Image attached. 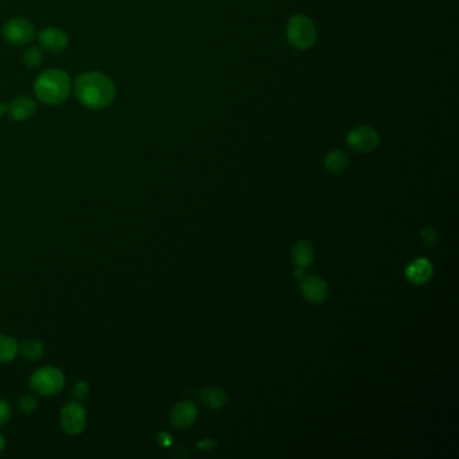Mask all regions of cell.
<instances>
[{
	"label": "cell",
	"mask_w": 459,
	"mask_h": 459,
	"mask_svg": "<svg viewBox=\"0 0 459 459\" xmlns=\"http://www.w3.org/2000/svg\"><path fill=\"white\" fill-rule=\"evenodd\" d=\"M76 96L84 107L98 111L114 103L116 88L104 73L88 72L76 80Z\"/></svg>",
	"instance_id": "obj_1"
},
{
	"label": "cell",
	"mask_w": 459,
	"mask_h": 459,
	"mask_svg": "<svg viewBox=\"0 0 459 459\" xmlns=\"http://www.w3.org/2000/svg\"><path fill=\"white\" fill-rule=\"evenodd\" d=\"M301 291L307 302L314 305L325 302L329 294L328 284L317 276H303L301 279Z\"/></svg>",
	"instance_id": "obj_8"
},
{
	"label": "cell",
	"mask_w": 459,
	"mask_h": 459,
	"mask_svg": "<svg viewBox=\"0 0 459 459\" xmlns=\"http://www.w3.org/2000/svg\"><path fill=\"white\" fill-rule=\"evenodd\" d=\"M73 394H74V396H76L77 400H83V398H85L88 396V394H89V388H88V385H87L85 383L80 381V383H77V384L74 385V388H73Z\"/></svg>",
	"instance_id": "obj_21"
},
{
	"label": "cell",
	"mask_w": 459,
	"mask_h": 459,
	"mask_svg": "<svg viewBox=\"0 0 459 459\" xmlns=\"http://www.w3.org/2000/svg\"><path fill=\"white\" fill-rule=\"evenodd\" d=\"M21 353L25 359H28L30 361H35V360H39L43 356L45 346L38 339H28L22 343Z\"/></svg>",
	"instance_id": "obj_17"
},
{
	"label": "cell",
	"mask_w": 459,
	"mask_h": 459,
	"mask_svg": "<svg viewBox=\"0 0 459 459\" xmlns=\"http://www.w3.org/2000/svg\"><path fill=\"white\" fill-rule=\"evenodd\" d=\"M38 39H39V45L50 53H61L69 45L67 35L60 29H54V28L41 31Z\"/></svg>",
	"instance_id": "obj_10"
},
{
	"label": "cell",
	"mask_w": 459,
	"mask_h": 459,
	"mask_svg": "<svg viewBox=\"0 0 459 459\" xmlns=\"http://www.w3.org/2000/svg\"><path fill=\"white\" fill-rule=\"evenodd\" d=\"M422 242L425 245H432L436 242V231L434 228H426L422 232Z\"/></svg>",
	"instance_id": "obj_22"
},
{
	"label": "cell",
	"mask_w": 459,
	"mask_h": 459,
	"mask_svg": "<svg viewBox=\"0 0 459 459\" xmlns=\"http://www.w3.org/2000/svg\"><path fill=\"white\" fill-rule=\"evenodd\" d=\"M198 447L201 449V450H213L215 447V442L213 440V439H205V440H202V442H200L198 443Z\"/></svg>",
	"instance_id": "obj_24"
},
{
	"label": "cell",
	"mask_w": 459,
	"mask_h": 459,
	"mask_svg": "<svg viewBox=\"0 0 459 459\" xmlns=\"http://www.w3.org/2000/svg\"><path fill=\"white\" fill-rule=\"evenodd\" d=\"M349 159L342 150H332L325 156V167L332 174H339L348 167Z\"/></svg>",
	"instance_id": "obj_15"
},
{
	"label": "cell",
	"mask_w": 459,
	"mask_h": 459,
	"mask_svg": "<svg viewBox=\"0 0 459 459\" xmlns=\"http://www.w3.org/2000/svg\"><path fill=\"white\" fill-rule=\"evenodd\" d=\"M36 408V398L31 395L23 396L19 401V409L23 414H31Z\"/></svg>",
	"instance_id": "obj_19"
},
{
	"label": "cell",
	"mask_w": 459,
	"mask_h": 459,
	"mask_svg": "<svg viewBox=\"0 0 459 459\" xmlns=\"http://www.w3.org/2000/svg\"><path fill=\"white\" fill-rule=\"evenodd\" d=\"M87 425V411L80 403H69L61 412V426L69 435H77Z\"/></svg>",
	"instance_id": "obj_7"
},
{
	"label": "cell",
	"mask_w": 459,
	"mask_h": 459,
	"mask_svg": "<svg viewBox=\"0 0 459 459\" xmlns=\"http://www.w3.org/2000/svg\"><path fill=\"white\" fill-rule=\"evenodd\" d=\"M200 400H201L202 405L209 408V409H221L228 403V395H226L225 391H222L220 388L208 387L201 392Z\"/></svg>",
	"instance_id": "obj_13"
},
{
	"label": "cell",
	"mask_w": 459,
	"mask_h": 459,
	"mask_svg": "<svg viewBox=\"0 0 459 459\" xmlns=\"http://www.w3.org/2000/svg\"><path fill=\"white\" fill-rule=\"evenodd\" d=\"M4 447H6V440H4L3 435H0V451H3Z\"/></svg>",
	"instance_id": "obj_26"
},
{
	"label": "cell",
	"mask_w": 459,
	"mask_h": 459,
	"mask_svg": "<svg viewBox=\"0 0 459 459\" xmlns=\"http://www.w3.org/2000/svg\"><path fill=\"white\" fill-rule=\"evenodd\" d=\"M19 346L14 338L0 334V363H10L18 354Z\"/></svg>",
	"instance_id": "obj_16"
},
{
	"label": "cell",
	"mask_w": 459,
	"mask_h": 459,
	"mask_svg": "<svg viewBox=\"0 0 459 459\" xmlns=\"http://www.w3.org/2000/svg\"><path fill=\"white\" fill-rule=\"evenodd\" d=\"M35 109L36 105L29 96H19L8 105V112L11 118L17 122L29 120L35 114Z\"/></svg>",
	"instance_id": "obj_11"
},
{
	"label": "cell",
	"mask_w": 459,
	"mask_h": 459,
	"mask_svg": "<svg viewBox=\"0 0 459 459\" xmlns=\"http://www.w3.org/2000/svg\"><path fill=\"white\" fill-rule=\"evenodd\" d=\"M42 60H43L42 52L35 46L29 47L23 56V61L29 67H38L42 63Z\"/></svg>",
	"instance_id": "obj_18"
},
{
	"label": "cell",
	"mask_w": 459,
	"mask_h": 459,
	"mask_svg": "<svg viewBox=\"0 0 459 459\" xmlns=\"http://www.w3.org/2000/svg\"><path fill=\"white\" fill-rule=\"evenodd\" d=\"M198 409L191 401H181L170 411V422L175 429H189L197 419Z\"/></svg>",
	"instance_id": "obj_9"
},
{
	"label": "cell",
	"mask_w": 459,
	"mask_h": 459,
	"mask_svg": "<svg viewBox=\"0 0 459 459\" xmlns=\"http://www.w3.org/2000/svg\"><path fill=\"white\" fill-rule=\"evenodd\" d=\"M11 418V407L6 400L0 398V427L4 426Z\"/></svg>",
	"instance_id": "obj_20"
},
{
	"label": "cell",
	"mask_w": 459,
	"mask_h": 459,
	"mask_svg": "<svg viewBox=\"0 0 459 459\" xmlns=\"http://www.w3.org/2000/svg\"><path fill=\"white\" fill-rule=\"evenodd\" d=\"M158 442H159L162 446L167 447V446L171 445V436H170L169 434H166V432H160V434L158 435Z\"/></svg>",
	"instance_id": "obj_23"
},
{
	"label": "cell",
	"mask_w": 459,
	"mask_h": 459,
	"mask_svg": "<svg viewBox=\"0 0 459 459\" xmlns=\"http://www.w3.org/2000/svg\"><path fill=\"white\" fill-rule=\"evenodd\" d=\"M70 78L60 69H49L38 76L34 83L35 96L47 105H58L70 93Z\"/></svg>",
	"instance_id": "obj_2"
},
{
	"label": "cell",
	"mask_w": 459,
	"mask_h": 459,
	"mask_svg": "<svg viewBox=\"0 0 459 459\" xmlns=\"http://www.w3.org/2000/svg\"><path fill=\"white\" fill-rule=\"evenodd\" d=\"M6 114H8V105L0 104V116H4Z\"/></svg>",
	"instance_id": "obj_25"
},
{
	"label": "cell",
	"mask_w": 459,
	"mask_h": 459,
	"mask_svg": "<svg viewBox=\"0 0 459 459\" xmlns=\"http://www.w3.org/2000/svg\"><path fill=\"white\" fill-rule=\"evenodd\" d=\"M287 42L297 50H308L317 42V28L305 14L291 17L286 28Z\"/></svg>",
	"instance_id": "obj_3"
},
{
	"label": "cell",
	"mask_w": 459,
	"mask_h": 459,
	"mask_svg": "<svg viewBox=\"0 0 459 459\" xmlns=\"http://www.w3.org/2000/svg\"><path fill=\"white\" fill-rule=\"evenodd\" d=\"M314 248L312 245L310 244L306 240L298 242L297 244L294 245L291 256H292V261L295 263L297 267L301 268H306L312 261H314Z\"/></svg>",
	"instance_id": "obj_14"
},
{
	"label": "cell",
	"mask_w": 459,
	"mask_h": 459,
	"mask_svg": "<svg viewBox=\"0 0 459 459\" xmlns=\"http://www.w3.org/2000/svg\"><path fill=\"white\" fill-rule=\"evenodd\" d=\"M380 143V134L370 125H357L352 128L346 135V145L350 150L357 153L373 151Z\"/></svg>",
	"instance_id": "obj_5"
},
{
	"label": "cell",
	"mask_w": 459,
	"mask_h": 459,
	"mask_svg": "<svg viewBox=\"0 0 459 459\" xmlns=\"http://www.w3.org/2000/svg\"><path fill=\"white\" fill-rule=\"evenodd\" d=\"M35 29L30 21L25 18H14L10 19L3 26V36L4 39L15 46H23L30 43L34 39Z\"/></svg>",
	"instance_id": "obj_6"
},
{
	"label": "cell",
	"mask_w": 459,
	"mask_h": 459,
	"mask_svg": "<svg viewBox=\"0 0 459 459\" xmlns=\"http://www.w3.org/2000/svg\"><path fill=\"white\" fill-rule=\"evenodd\" d=\"M432 266L427 259H416L405 270L407 279L414 284H423L432 276Z\"/></svg>",
	"instance_id": "obj_12"
},
{
	"label": "cell",
	"mask_w": 459,
	"mask_h": 459,
	"mask_svg": "<svg viewBox=\"0 0 459 459\" xmlns=\"http://www.w3.org/2000/svg\"><path fill=\"white\" fill-rule=\"evenodd\" d=\"M65 377L58 367H43L36 369L30 378V387L42 396L58 394L63 387Z\"/></svg>",
	"instance_id": "obj_4"
}]
</instances>
